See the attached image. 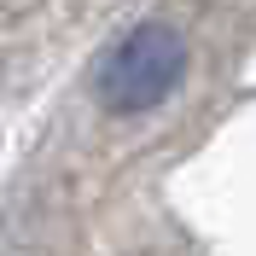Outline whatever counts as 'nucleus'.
Returning <instances> with one entry per match:
<instances>
[{"label": "nucleus", "mask_w": 256, "mask_h": 256, "mask_svg": "<svg viewBox=\"0 0 256 256\" xmlns=\"http://www.w3.org/2000/svg\"><path fill=\"white\" fill-rule=\"evenodd\" d=\"M180 70H186V47L169 24H140L122 47L111 52V64L99 70V99L111 111H152L175 94Z\"/></svg>", "instance_id": "1"}]
</instances>
